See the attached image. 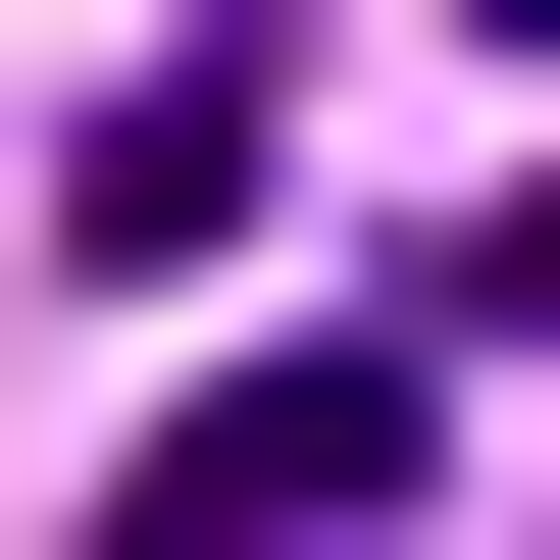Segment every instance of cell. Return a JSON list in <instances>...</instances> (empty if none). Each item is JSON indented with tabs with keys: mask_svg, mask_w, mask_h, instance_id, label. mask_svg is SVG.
Returning a JSON list of instances; mask_svg holds the SVG:
<instances>
[{
	"mask_svg": "<svg viewBox=\"0 0 560 560\" xmlns=\"http://www.w3.org/2000/svg\"><path fill=\"white\" fill-rule=\"evenodd\" d=\"M408 510V357H205V408H153V560H357Z\"/></svg>",
	"mask_w": 560,
	"mask_h": 560,
	"instance_id": "obj_1",
	"label": "cell"
},
{
	"mask_svg": "<svg viewBox=\"0 0 560 560\" xmlns=\"http://www.w3.org/2000/svg\"><path fill=\"white\" fill-rule=\"evenodd\" d=\"M510 51H560V0H510Z\"/></svg>",
	"mask_w": 560,
	"mask_h": 560,
	"instance_id": "obj_2",
	"label": "cell"
}]
</instances>
